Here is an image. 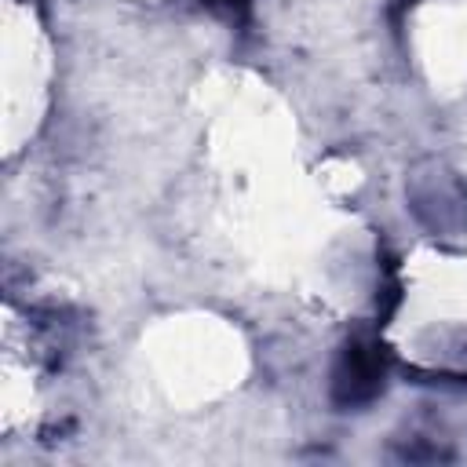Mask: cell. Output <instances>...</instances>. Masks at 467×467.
I'll return each mask as SVG.
<instances>
[{"label":"cell","instance_id":"obj_1","mask_svg":"<svg viewBox=\"0 0 467 467\" xmlns=\"http://www.w3.org/2000/svg\"><path fill=\"white\" fill-rule=\"evenodd\" d=\"M379 387H383V358L376 354L372 343L354 339L339 354V365L332 372L336 401L339 405H365V401H372L379 394Z\"/></svg>","mask_w":467,"mask_h":467},{"label":"cell","instance_id":"obj_2","mask_svg":"<svg viewBox=\"0 0 467 467\" xmlns=\"http://www.w3.org/2000/svg\"><path fill=\"white\" fill-rule=\"evenodd\" d=\"M215 15H223L226 22H244L252 11V0H204Z\"/></svg>","mask_w":467,"mask_h":467}]
</instances>
